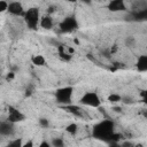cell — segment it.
<instances>
[{"label": "cell", "mask_w": 147, "mask_h": 147, "mask_svg": "<svg viewBox=\"0 0 147 147\" xmlns=\"http://www.w3.org/2000/svg\"><path fill=\"white\" fill-rule=\"evenodd\" d=\"M115 132V123L111 119H103L94 124L92 127V137L102 141H108L109 137Z\"/></svg>", "instance_id": "cell-1"}, {"label": "cell", "mask_w": 147, "mask_h": 147, "mask_svg": "<svg viewBox=\"0 0 147 147\" xmlns=\"http://www.w3.org/2000/svg\"><path fill=\"white\" fill-rule=\"evenodd\" d=\"M23 20L30 30H37L40 21V10L38 7H30L25 9V13L23 15Z\"/></svg>", "instance_id": "cell-2"}, {"label": "cell", "mask_w": 147, "mask_h": 147, "mask_svg": "<svg viewBox=\"0 0 147 147\" xmlns=\"http://www.w3.org/2000/svg\"><path fill=\"white\" fill-rule=\"evenodd\" d=\"M72 94H74V87L72 86H63V87H60L55 91L54 95H55V101L61 105V106H64V105H69L71 103V100H72Z\"/></svg>", "instance_id": "cell-3"}, {"label": "cell", "mask_w": 147, "mask_h": 147, "mask_svg": "<svg viewBox=\"0 0 147 147\" xmlns=\"http://www.w3.org/2000/svg\"><path fill=\"white\" fill-rule=\"evenodd\" d=\"M78 28H79L78 20L74 15H70V16L64 17L60 22V24H59V30H60L61 33H71V32H75V31L78 30Z\"/></svg>", "instance_id": "cell-4"}, {"label": "cell", "mask_w": 147, "mask_h": 147, "mask_svg": "<svg viewBox=\"0 0 147 147\" xmlns=\"http://www.w3.org/2000/svg\"><path fill=\"white\" fill-rule=\"evenodd\" d=\"M101 98L99 96V94L94 91H87L85 92L80 99H79V103L86 107H92V108H99L101 106Z\"/></svg>", "instance_id": "cell-5"}, {"label": "cell", "mask_w": 147, "mask_h": 147, "mask_svg": "<svg viewBox=\"0 0 147 147\" xmlns=\"http://www.w3.org/2000/svg\"><path fill=\"white\" fill-rule=\"evenodd\" d=\"M25 115L16 107L14 106H8V116H7V121L16 124V123H20V122H23L25 121Z\"/></svg>", "instance_id": "cell-6"}, {"label": "cell", "mask_w": 147, "mask_h": 147, "mask_svg": "<svg viewBox=\"0 0 147 147\" xmlns=\"http://www.w3.org/2000/svg\"><path fill=\"white\" fill-rule=\"evenodd\" d=\"M7 11L13 15V16H21L23 17L24 13H25V9L23 7V5L18 1H13V2H9L8 3V8H7Z\"/></svg>", "instance_id": "cell-7"}, {"label": "cell", "mask_w": 147, "mask_h": 147, "mask_svg": "<svg viewBox=\"0 0 147 147\" xmlns=\"http://www.w3.org/2000/svg\"><path fill=\"white\" fill-rule=\"evenodd\" d=\"M15 133V124L9 121L0 122V136L2 137H10Z\"/></svg>", "instance_id": "cell-8"}, {"label": "cell", "mask_w": 147, "mask_h": 147, "mask_svg": "<svg viewBox=\"0 0 147 147\" xmlns=\"http://www.w3.org/2000/svg\"><path fill=\"white\" fill-rule=\"evenodd\" d=\"M107 8L111 13L126 11V5L124 0H110L107 5Z\"/></svg>", "instance_id": "cell-9"}, {"label": "cell", "mask_w": 147, "mask_h": 147, "mask_svg": "<svg viewBox=\"0 0 147 147\" xmlns=\"http://www.w3.org/2000/svg\"><path fill=\"white\" fill-rule=\"evenodd\" d=\"M62 109H64L67 113L76 116V117H83L84 116V111H83V108L78 105H72V103H69V105H64V106H61Z\"/></svg>", "instance_id": "cell-10"}, {"label": "cell", "mask_w": 147, "mask_h": 147, "mask_svg": "<svg viewBox=\"0 0 147 147\" xmlns=\"http://www.w3.org/2000/svg\"><path fill=\"white\" fill-rule=\"evenodd\" d=\"M56 47H57V54H59V57H60L62 61H64V62H69V61L72 59V55L69 54V53L67 52V45H64V44H59Z\"/></svg>", "instance_id": "cell-11"}, {"label": "cell", "mask_w": 147, "mask_h": 147, "mask_svg": "<svg viewBox=\"0 0 147 147\" xmlns=\"http://www.w3.org/2000/svg\"><path fill=\"white\" fill-rule=\"evenodd\" d=\"M53 24H54V22H53V18H52L51 15L47 14V15L40 16L39 25H40L42 29H45V30H51V29L53 28Z\"/></svg>", "instance_id": "cell-12"}, {"label": "cell", "mask_w": 147, "mask_h": 147, "mask_svg": "<svg viewBox=\"0 0 147 147\" xmlns=\"http://www.w3.org/2000/svg\"><path fill=\"white\" fill-rule=\"evenodd\" d=\"M136 67H137L138 71H140V72L147 71V55H145V54L140 55L138 57V60H137Z\"/></svg>", "instance_id": "cell-13"}, {"label": "cell", "mask_w": 147, "mask_h": 147, "mask_svg": "<svg viewBox=\"0 0 147 147\" xmlns=\"http://www.w3.org/2000/svg\"><path fill=\"white\" fill-rule=\"evenodd\" d=\"M31 62L36 67H44L46 64V59L41 54H34L31 56Z\"/></svg>", "instance_id": "cell-14"}, {"label": "cell", "mask_w": 147, "mask_h": 147, "mask_svg": "<svg viewBox=\"0 0 147 147\" xmlns=\"http://www.w3.org/2000/svg\"><path fill=\"white\" fill-rule=\"evenodd\" d=\"M65 132L69 133L70 136H76V133L78 132V125L76 123H70L65 126Z\"/></svg>", "instance_id": "cell-15"}, {"label": "cell", "mask_w": 147, "mask_h": 147, "mask_svg": "<svg viewBox=\"0 0 147 147\" xmlns=\"http://www.w3.org/2000/svg\"><path fill=\"white\" fill-rule=\"evenodd\" d=\"M121 100H122V95L118 93H110L108 95V101L110 103H118L121 102Z\"/></svg>", "instance_id": "cell-16"}, {"label": "cell", "mask_w": 147, "mask_h": 147, "mask_svg": "<svg viewBox=\"0 0 147 147\" xmlns=\"http://www.w3.org/2000/svg\"><path fill=\"white\" fill-rule=\"evenodd\" d=\"M51 146L53 147H63L64 146V140L62 138H53L51 141Z\"/></svg>", "instance_id": "cell-17"}, {"label": "cell", "mask_w": 147, "mask_h": 147, "mask_svg": "<svg viewBox=\"0 0 147 147\" xmlns=\"http://www.w3.org/2000/svg\"><path fill=\"white\" fill-rule=\"evenodd\" d=\"M22 145H23L22 138H16L8 142V146H10V147H22Z\"/></svg>", "instance_id": "cell-18"}, {"label": "cell", "mask_w": 147, "mask_h": 147, "mask_svg": "<svg viewBox=\"0 0 147 147\" xmlns=\"http://www.w3.org/2000/svg\"><path fill=\"white\" fill-rule=\"evenodd\" d=\"M38 123H39V125H40L41 127H44V129H47V127H49V119H47V118H45V117H41V118H39Z\"/></svg>", "instance_id": "cell-19"}, {"label": "cell", "mask_w": 147, "mask_h": 147, "mask_svg": "<svg viewBox=\"0 0 147 147\" xmlns=\"http://www.w3.org/2000/svg\"><path fill=\"white\" fill-rule=\"evenodd\" d=\"M7 8H8V2L6 0H0V14L7 11Z\"/></svg>", "instance_id": "cell-20"}, {"label": "cell", "mask_w": 147, "mask_h": 147, "mask_svg": "<svg viewBox=\"0 0 147 147\" xmlns=\"http://www.w3.org/2000/svg\"><path fill=\"white\" fill-rule=\"evenodd\" d=\"M134 42H136V39H134L132 36H130V37H127V38L125 39V44H126L127 46H130V47H133V46H134Z\"/></svg>", "instance_id": "cell-21"}, {"label": "cell", "mask_w": 147, "mask_h": 147, "mask_svg": "<svg viewBox=\"0 0 147 147\" xmlns=\"http://www.w3.org/2000/svg\"><path fill=\"white\" fill-rule=\"evenodd\" d=\"M121 102H123V103H125V105H131V103H133L134 101H133V99H132L131 96H122Z\"/></svg>", "instance_id": "cell-22"}, {"label": "cell", "mask_w": 147, "mask_h": 147, "mask_svg": "<svg viewBox=\"0 0 147 147\" xmlns=\"http://www.w3.org/2000/svg\"><path fill=\"white\" fill-rule=\"evenodd\" d=\"M14 78H15V72H13V71H10V72H8V74L6 75V80H7V82L13 80Z\"/></svg>", "instance_id": "cell-23"}, {"label": "cell", "mask_w": 147, "mask_h": 147, "mask_svg": "<svg viewBox=\"0 0 147 147\" xmlns=\"http://www.w3.org/2000/svg\"><path fill=\"white\" fill-rule=\"evenodd\" d=\"M101 53H102V55H103L105 57H107V59H110V56H111V53H110L109 49H103Z\"/></svg>", "instance_id": "cell-24"}, {"label": "cell", "mask_w": 147, "mask_h": 147, "mask_svg": "<svg viewBox=\"0 0 147 147\" xmlns=\"http://www.w3.org/2000/svg\"><path fill=\"white\" fill-rule=\"evenodd\" d=\"M22 147H33V141L30 139L29 141H26V142H23Z\"/></svg>", "instance_id": "cell-25"}, {"label": "cell", "mask_w": 147, "mask_h": 147, "mask_svg": "<svg viewBox=\"0 0 147 147\" xmlns=\"http://www.w3.org/2000/svg\"><path fill=\"white\" fill-rule=\"evenodd\" d=\"M39 146H40V147H51V142H48V141H46V140H42V141L39 144Z\"/></svg>", "instance_id": "cell-26"}, {"label": "cell", "mask_w": 147, "mask_h": 147, "mask_svg": "<svg viewBox=\"0 0 147 147\" xmlns=\"http://www.w3.org/2000/svg\"><path fill=\"white\" fill-rule=\"evenodd\" d=\"M119 146H122V147H126V146H129V147H132V146H134L132 142H129V141H125V142H122V144H118Z\"/></svg>", "instance_id": "cell-27"}, {"label": "cell", "mask_w": 147, "mask_h": 147, "mask_svg": "<svg viewBox=\"0 0 147 147\" xmlns=\"http://www.w3.org/2000/svg\"><path fill=\"white\" fill-rule=\"evenodd\" d=\"M55 10H56V9H55V7H54V6H49V7H48V10H47V11H48V15H49V14H52V13H54Z\"/></svg>", "instance_id": "cell-28"}, {"label": "cell", "mask_w": 147, "mask_h": 147, "mask_svg": "<svg viewBox=\"0 0 147 147\" xmlns=\"http://www.w3.org/2000/svg\"><path fill=\"white\" fill-rule=\"evenodd\" d=\"M32 93H33V91H32L31 88H26V90H25V96H30Z\"/></svg>", "instance_id": "cell-29"}, {"label": "cell", "mask_w": 147, "mask_h": 147, "mask_svg": "<svg viewBox=\"0 0 147 147\" xmlns=\"http://www.w3.org/2000/svg\"><path fill=\"white\" fill-rule=\"evenodd\" d=\"M79 1H82V2L85 3V5H91V3H92V0H79Z\"/></svg>", "instance_id": "cell-30"}, {"label": "cell", "mask_w": 147, "mask_h": 147, "mask_svg": "<svg viewBox=\"0 0 147 147\" xmlns=\"http://www.w3.org/2000/svg\"><path fill=\"white\" fill-rule=\"evenodd\" d=\"M113 109H114V110H115V111H117V113H118V111H119V113H121V111H122V108H121V107H114V108H113Z\"/></svg>", "instance_id": "cell-31"}, {"label": "cell", "mask_w": 147, "mask_h": 147, "mask_svg": "<svg viewBox=\"0 0 147 147\" xmlns=\"http://www.w3.org/2000/svg\"><path fill=\"white\" fill-rule=\"evenodd\" d=\"M140 95L145 99V98H146V91H145V90H142V91H141V93H140Z\"/></svg>", "instance_id": "cell-32"}, {"label": "cell", "mask_w": 147, "mask_h": 147, "mask_svg": "<svg viewBox=\"0 0 147 147\" xmlns=\"http://www.w3.org/2000/svg\"><path fill=\"white\" fill-rule=\"evenodd\" d=\"M65 1H68V2H77L78 0H65Z\"/></svg>", "instance_id": "cell-33"}]
</instances>
